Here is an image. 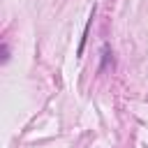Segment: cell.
<instances>
[{
    "mask_svg": "<svg viewBox=\"0 0 148 148\" xmlns=\"http://www.w3.org/2000/svg\"><path fill=\"white\" fill-rule=\"evenodd\" d=\"M113 53H111V49H109V44H104L102 46V65H99V72H104L106 69V65H109V60L113 62V58H111Z\"/></svg>",
    "mask_w": 148,
    "mask_h": 148,
    "instance_id": "6da1fadb",
    "label": "cell"
},
{
    "mask_svg": "<svg viewBox=\"0 0 148 148\" xmlns=\"http://www.w3.org/2000/svg\"><path fill=\"white\" fill-rule=\"evenodd\" d=\"M92 14H95V7H92V12H90V18H88V23H86V28H83V37H81V42H79V56L83 53V46H86V39H88V30H90V23H92Z\"/></svg>",
    "mask_w": 148,
    "mask_h": 148,
    "instance_id": "7a4b0ae2",
    "label": "cell"
},
{
    "mask_svg": "<svg viewBox=\"0 0 148 148\" xmlns=\"http://www.w3.org/2000/svg\"><path fill=\"white\" fill-rule=\"evenodd\" d=\"M7 60H9V46H7V44H2V65H5Z\"/></svg>",
    "mask_w": 148,
    "mask_h": 148,
    "instance_id": "3957f363",
    "label": "cell"
}]
</instances>
